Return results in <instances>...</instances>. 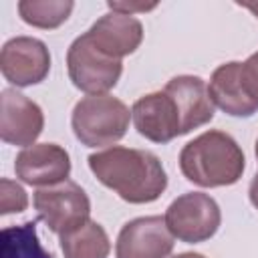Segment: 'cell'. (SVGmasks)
I'll list each match as a JSON object with an SVG mask.
<instances>
[{"mask_svg":"<svg viewBox=\"0 0 258 258\" xmlns=\"http://www.w3.org/2000/svg\"><path fill=\"white\" fill-rule=\"evenodd\" d=\"M16 177L28 185H56L71 173L69 153L56 143H34L24 147L14 161Z\"/></svg>","mask_w":258,"mask_h":258,"instance_id":"obj_11","label":"cell"},{"mask_svg":"<svg viewBox=\"0 0 258 258\" xmlns=\"http://www.w3.org/2000/svg\"><path fill=\"white\" fill-rule=\"evenodd\" d=\"M0 258H52V254L42 248L36 234V222L28 220L2 230Z\"/></svg>","mask_w":258,"mask_h":258,"instance_id":"obj_15","label":"cell"},{"mask_svg":"<svg viewBox=\"0 0 258 258\" xmlns=\"http://www.w3.org/2000/svg\"><path fill=\"white\" fill-rule=\"evenodd\" d=\"M248 196H250V202L252 206L258 210V173L254 175V179L250 181V189H248Z\"/></svg>","mask_w":258,"mask_h":258,"instance_id":"obj_20","label":"cell"},{"mask_svg":"<svg viewBox=\"0 0 258 258\" xmlns=\"http://www.w3.org/2000/svg\"><path fill=\"white\" fill-rule=\"evenodd\" d=\"M208 91L212 101L232 117H250L258 111V105L250 99L246 91L240 62L236 60L224 62L212 73Z\"/></svg>","mask_w":258,"mask_h":258,"instance_id":"obj_13","label":"cell"},{"mask_svg":"<svg viewBox=\"0 0 258 258\" xmlns=\"http://www.w3.org/2000/svg\"><path fill=\"white\" fill-rule=\"evenodd\" d=\"M131 111L113 95L83 97L71 117L75 137L87 147H103L117 143L129 129Z\"/></svg>","mask_w":258,"mask_h":258,"instance_id":"obj_3","label":"cell"},{"mask_svg":"<svg viewBox=\"0 0 258 258\" xmlns=\"http://www.w3.org/2000/svg\"><path fill=\"white\" fill-rule=\"evenodd\" d=\"M173 258H206V256L196 254V252H183V254H177V256H173Z\"/></svg>","mask_w":258,"mask_h":258,"instance_id":"obj_22","label":"cell"},{"mask_svg":"<svg viewBox=\"0 0 258 258\" xmlns=\"http://www.w3.org/2000/svg\"><path fill=\"white\" fill-rule=\"evenodd\" d=\"M67 69L77 89L89 95H105L117 85L123 73V62L97 48L85 32L69 46Z\"/></svg>","mask_w":258,"mask_h":258,"instance_id":"obj_4","label":"cell"},{"mask_svg":"<svg viewBox=\"0 0 258 258\" xmlns=\"http://www.w3.org/2000/svg\"><path fill=\"white\" fill-rule=\"evenodd\" d=\"M256 157H258V141H256Z\"/></svg>","mask_w":258,"mask_h":258,"instance_id":"obj_23","label":"cell"},{"mask_svg":"<svg viewBox=\"0 0 258 258\" xmlns=\"http://www.w3.org/2000/svg\"><path fill=\"white\" fill-rule=\"evenodd\" d=\"M32 202L38 218L58 236L87 222L91 214V202L85 189L71 179L34 191Z\"/></svg>","mask_w":258,"mask_h":258,"instance_id":"obj_6","label":"cell"},{"mask_svg":"<svg viewBox=\"0 0 258 258\" xmlns=\"http://www.w3.org/2000/svg\"><path fill=\"white\" fill-rule=\"evenodd\" d=\"M60 250L64 258H107L111 242L101 224L87 220L81 226L60 234Z\"/></svg>","mask_w":258,"mask_h":258,"instance_id":"obj_14","label":"cell"},{"mask_svg":"<svg viewBox=\"0 0 258 258\" xmlns=\"http://www.w3.org/2000/svg\"><path fill=\"white\" fill-rule=\"evenodd\" d=\"M44 127L42 109L26 95L4 89L0 97V137L4 143L30 147Z\"/></svg>","mask_w":258,"mask_h":258,"instance_id":"obj_10","label":"cell"},{"mask_svg":"<svg viewBox=\"0 0 258 258\" xmlns=\"http://www.w3.org/2000/svg\"><path fill=\"white\" fill-rule=\"evenodd\" d=\"M89 38L97 48L113 58H123L135 52L143 40V26L137 18L121 12H109L101 16L89 30Z\"/></svg>","mask_w":258,"mask_h":258,"instance_id":"obj_12","label":"cell"},{"mask_svg":"<svg viewBox=\"0 0 258 258\" xmlns=\"http://www.w3.org/2000/svg\"><path fill=\"white\" fill-rule=\"evenodd\" d=\"M28 206V196L22 185L10 181L6 177L0 179V214H18L24 212Z\"/></svg>","mask_w":258,"mask_h":258,"instance_id":"obj_17","label":"cell"},{"mask_svg":"<svg viewBox=\"0 0 258 258\" xmlns=\"http://www.w3.org/2000/svg\"><path fill=\"white\" fill-rule=\"evenodd\" d=\"M240 71H242V81L246 85L250 99L258 105V52H254L244 62H240Z\"/></svg>","mask_w":258,"mask_h":258,"instance_id":"obj_18","label":"cell"},{"mask_svg":"<svg viewBox=\"0 0 258 258\" xmlns=\"http://www.w3.org/2000/svg\"><path fill=\"white\" fill-rule=\"evenodd\" d=\"M173 250V234L161 216H145L127 222L115 244L117 258H167Z\"/></svg>","mask_w":258,"mask_h":258,"instance_id":"obj_9","label":"cell"},{"mask_svg":"<svg viewBox=\"0 0 258 258\" xmlns=\"http://www.w3.org/2000/svg\"><path fill=\"white\" fill-rule=\"evenodd\" d=\"M0 71L16 87L38 85L50 71V54L42 40L32 36L10 38L0 52Z\"/></svg>","mask_w":258,"mask_h":258,"instance_id":"obj_8","label":"cell"},{"mask_svg":"<svg viewBox=\"0 0 258 258\" xmlns=\"http://www.w3.org/2000/svg\"><path fill=\"white\" fill-rule=\"evenodd\" d=\"M71 0H22L18 2L20 18L36 28H56L73 12Z\"/></svg>","mask_w":258,"mask_h":258,"instance_id":"obj_16","label":"cell"},{"mask_svg":"<svg viewBox=\"0 0 258 258\" xmlns=\"http://www.w3.org/2000/svg\"><path fill=\"white\" fill-rule=\"evenodd\" d=\"M95 177L129 204L155 202L167 187V175L157 155L133 147H109L89 155Z\"/></svg>","mask_w":258,"mask_h":258,"instance_id":"obj_1","label":"cell"},{"mask_svg":"<svg viewBox=\"0 0 258 258\" xmlns=\"http://www.w3.org/2000/svg\"><path fill=\"white\" fill-rule=\"evenodd\" d=\"M246 159L240 145L224 131H206L179 153L181 173L196 185L222 187L242 177Z\"/></svg>","mask_w":258,"mask_h":258,"instance_id":"obj_2","label":"cell"},{"mask_svg":"<svg viewBox=\"0 0 258 258\" xmlns=\"http://www.w3.org/2000/svg\"><path fill=\"white\" fill-rule=\"evenodd\" d=\"M131 117L139 135L153 143H167L179 135H185L181 109L167 89L137 99L133 103Z\"/></svg>","mask_w":258,"mask_h":258,"instance_id":"obj_7","label":"cell"},{"mask_svg":"<svg viewBox=\"0 0 258 258\" xmlns=\"http://www.w3.org/2000/svg\"><path fill=\"white\" fill-rule=\"evenodd\" d=\"M163 220L173 238L187 244H198L218 232L222 214L214 198L202 191H189L169 204Z\"/></svg>","mask_w":258,"mask_h":258,"instance_id":"obj_5","label":"cell"},{"mask_svg":"<svg viewBox=\"0 0 258 258\" xmlns=\"http://www.w3.org/2000/svg\"><path fill=\"white\" fill-rule=\"evenodd\" d=\"M238 6H242V8L250 10V12L258 18V2H238Z\"/></svg>","mask_w":258,"mask_h":258,"instance_id":"obj_21","label":"cell"},{"mask_svg":"<svg viewBox=\"0 0 258 258\" xmlns=\"http://www.w3.org/2000/svg\"><path fill=\"white\" fill-rule=\"evenodd\" d=\"M107 6H109L113 12H121V14H129V16H133L135 10L147 12V10L155 8V4H127V2H109Z\"/></svg>","mask_w":258,"mask_h":258,"instance_id":"obj_19","label":"cell"}]
</instances>
